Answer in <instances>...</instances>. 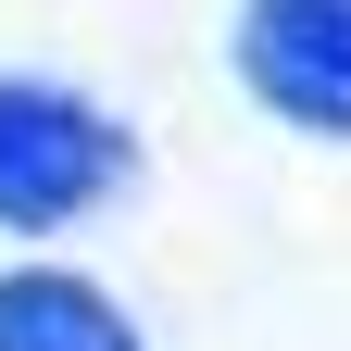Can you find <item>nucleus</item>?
<instances>
[{"label": "nucleus", "mask_w": 351, "mask_h": 351, "mask_svg": "<svg viewBox=\"0 0 351 351\" xmlns=\"http://www.w3.org/2000/svg\"><path fill=\"white\" fill-rule=\"evenodd\" d=\"M239 75L263 113L351 138V0H251L239 13Z\"/></svg>", "instance_id": "nucleus-2"}, {"label": "nucleus", "mask_w": 351, "mask_h": 351, "mask_svg": "<svg viewBox=\"0 0 351 351\" xmlns=\"http://www.w3.org/2000/svg\"><path fill=\"white\" fill-rule=\"evenodd\" d=\"M0 351H138V339L75 276H0Z\"/></svg>", "instance_id": "nucleus-3"}, {"label": "nucleus", "mask_w": 351, "mask_h": 351, "mask_svg": "<svg viewBox=\"0 0 351 351\" xmlns=\"http://www.w3.org/2000/svg\"><path fill=\"white\" fill-rule=\"evenodd\" d=\"M125 189V125L75 88L0 75V226H63Z\"/></svg>", "instance_id": "nucleus-1"}]
</instances>
